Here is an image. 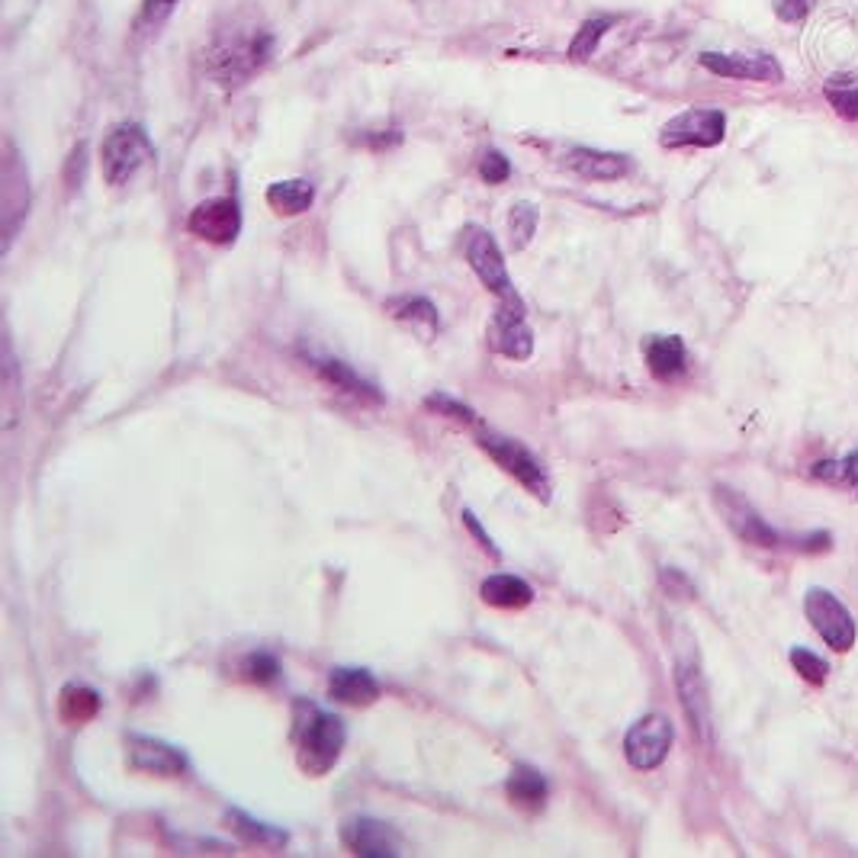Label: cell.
I'll return each mask as SVG.
<instances>
[{
  "mask_svg": "<svg viewBox=\"0 0 858 858\" xmlns=\"http://www.w3.org/2000/svg\"><path fill=\"white\" fill-rule=\"evenodd\" d=\"M244 678H251V682H258V685H267V682H274L277 675H281V663L271 656V653H251L248 660H244Z\"/></svg>",
  "mask_w": 858,
  "mask_h": 858,
  "instance_id": "33",
  "label": "cell"
},
{
  "mask_svg": "<svg viewBox=\"0 0 858 858\" xmlns=\"http://www.w3.org/2000/svg\"><path fill=\"white\" fill-rule=\"evenodd\" d=\"M508 798L518 804V808H525V811H540L544 804H547V778L537 771V768H527V765H518L512 775H508Z\"/></svg>",
  "mask_w": 858,
  "mask_h": 858,
  "instance_id": "21",
  "label": "cell"
},
{
  "mask_svg": "<svg viewBox=\"0 0 858 858\" xmlns=\"http://www.w3.org/2000/svg\"><path fill=\"white\" fill-rule=\"evenodd\" d=\"M392 312H396L399 322L412 325L415 332H422L425 338H431L441 329V316H437V309L431 306L428 299H402V302L392 306Z\"/></svg>",
  "mask_w": 858,
  "mask_h": 858,
  "instance_id": "28",
  "label": "cell"
},
{
  "mask_svg": "<svg viewBox=\"0 0 858 858\" xmlns=\"http://www.w3.org/2000/svg\"><path fill=\"white\" fill-rule=\"evenodd\" d=\"M312 199H316V187H312V181H302V178H296V181H277V184L267 187V203H271V209L281 213V216H299V213H306V209L312 206Z\"/></svg>",
  "mask_w": 858,
  "mask_h": 858,
  "instance_id": "23",
  "label": "cell"
},
{
  "mask_svg": "<svg viewBox=\"0 0 858 858\" xmlns=\"http://www.w3.org/2000/svg\"><path fill=\"white\" fill-rule=\"evenodd\" d=\"M813 7H816V0H775V13L785 23H804Z\"/></svg>",
  "mask_w": 858,
  "mask_h": 858,
  "instance_id": "35",
  "label": "cell"
},
{
  "mask_svg": "<svg viewBox=\"0 0 858 858\" xmlns=\"http://www.w3.org/2000/svg\"><path fill=\"white\" fill-rule=\"evenodd\" d=\"M274 52V36L258 16H229V23L216 26L206 48L199 52L203 75L222 88H239L251 81Z\"/></svg>",
  "mask_w": 858,
  "mask_h": 858,
  "instance_id": "1",
  "label": "cell"
},
{
  "mask_svg": "<svg viewBox=\"0 0 858 858\" xmlns=\"http://www.w3.org/2000/svg\"><path fill=\"white\" fill-rule=\"evenodd\" d=\"M804 615L811 620V627L820 633V640L839 653L853 650L856 647L858 627L853 611L830 592V588H820L813 585L804 595Z\"/></svg>",
  "mask_w": 858,
  "mask_h": 858,
  "instance_id": "7",
  "label": "cell"
},
{
  "mask_svg": "<svg viewBox=\"0 0 858 858\" xmlns=\"http://www.w3.org/2000/svg\"><path fill=\"white\" fill-rule=\"evenodd\" d=\"M479 178L485 184H505L512 178V164L502 151H485L482 161H479Z\"/></svg>",
  "mask_w": 858,
  "mask_h": 858,
  "instance_id": "34",
  "label": "cell"
},
{
  "mask_svg": "<svg viewBox=\"0 0 858 858\" xmlns=\"http://www.w3.org/2000/svg\"><path fill=\"white\" fill-rule=\"evenodd\" d=\"M344 846L361 858H396L402 856V839L399 833L374 816H354L341 830Z\"/></svg>",
  "mask_w": 858,
  "mask_h": 858,
  "instance_id": "12",
  "label": "cell"
},
{
  "mask_svg": "<svg viewBox=\"0 0 858 858\" xmlns=\"http://www.w3.org/2000/svg\"><path fill=\"white\" fill-rule=\"evenodd\" d=\"M672 740H675V730L663 714H650L643 720H637L627 736H624V756L627 763L640 771H650V768H660L666 763L668 750H672Z\"/></svg>",
  "mask_w": 858,
  "mask_h": 858,
  "instance_id": "9",
  "label": "cell"
},
{
  "mask_svg": "<svg viewBox=\"0 0 858 858\" xmlns=\"http://www.w3.org/2000/svg\"><path fill=\"white\" fill-rule=\"evenodd\" d=\"M479 447H482L508 477L518 479L530 495H537V499H544V502L550 499V477H547L544 464L527 450L525 444H518V441H512V437H502V434H495V431H482V434H479Z\"/></svg>",
  "mask_w": 858,
  "mask_h": 858,
  "instance_id": "6",
  "label": "cell"
},
{
  "mask_svg": "<svg viewBox=\"0 0 858 858\" xmlns=\"http://www.w3.org/2000/svg\"><path fill=\"white\" fill-rule=\"evenodd\" d=\"M823 94H826L830 106H833L843 119H858V81L853 75H833V78H826Z\"/></svg>",
  "mask_w": 858,
  "mask_h": 858,
  "instance_id": "27",
  "label": "cell"
},
{
  "mask_svg": "<svg viewBox=\"0 0 858 858\" xmlns=\"http://www.w3.org/2000/svg\"><path fill=\"white\" fill-rule=\"evenodd\" d=\"M611 26H615V16H595V20H585L570 43L572 61H588V58L598 52L602 39H605V33H608Z\"/></svg>",
  "mask_w": 858,
  "mask_h": 858,
  "instance_id": "26",
  "label": "cell"
},
{
  "mask_svg": "<svg viewBox=\"0 0 858 858\" xmlns=\"http://www.w3.org/2000/svg\"><path fill=\"white\" fill-rule=\"evenodd\" d=\"M482 602L492 608H527L534 602V588L527 585L525 579L512 575V572H495L482 582L479 588Z\"/></svg>",
  "mask_w": 858,
  "mask_h": 858,
  "instance_id": "20",
  "label": "cell"
},
{
  "mask_svg": "<svg viewBox=\"0 0 858 858\" xmlns=\"http://www.w3.org/2000/svg\"><path fill=\"white\" fill-rule=\"evenodd\" d=\"M489 344L499 354H505L508 361H527L534 351V334L527 329V309L495 306V316L489 322Z\"/></svg>",
  "mask_w": 858,
  "mask_h": 858,
  "instance_id": "14",
  "label": "cell"
},
{
  "mask_svg": "<svg viewBox=\"0 0 858 858\" xmlns=\"http://www.w3.org/2000/svg\"><path fill=\"white\" fill-rule=\"evenodd\" d=\"M567 168L585 181H620L630 171V158L602 148H570Z\"/></svg>",
  "mask_w": 858,
  "mask_h": 858,
  "instance_id": "16",
  "label": "cell"
},
{
  "mask_svg": "<svg viewBox=\"0 0 858 858\" xmlns=\"http://www.w3.org/2000/svg\"><path fill=\"white\" fill-rule=\"evenodd\" d=\"M174 3H178V0H145L142 3V26L158 30V26H161V23L171 16Z\"/></svg>",
  "mask_w": 858,
  "mask_h": 858,
  "instance_id": "36",
  "label": "cell"
},
{
  "mask_svg": "<svg viewBox=\"0 0 858 858\" xmlns=\"http://www.w3.org/2000/svg\"><path fill=\"white\" fill-rule=\"evenodd\" d=\"M3 236H7V244L13 241L16 229H20V219L30 213V187H26V171L20 168L16 158L7 161V171H3Z\"/></svg>",
  "mask_w": 858,
  "mask_h": 858,
  "instance_id": "19",
  "label": "cell"
},
{
  "mask_svg": "<svg viewBox=\"0 0 858 858\" xmlns=\"http://www.w3.org/2000/svg\"><path fill=\"white\" fill-rule=\"evenodd\" d=\"M508 229H512V244L515 251H522L530 244L534 232H537V209L530 203H515L508 213Z\"/></svg>",
  "mask_w": 858,
  "mask_h": 858,
  "instance_id": "30",
  "label": "cell"
},
{
  "mask_svg": "<svg viewBox=\"0 0 858 858\" xmlns=\"http://www.w3.org/2000/svg\"><path fill=\"white\" fill-rule=\"evenodd\" d=\"M675 685H678L682 708H685V717H688L691 730L698 733L701 743H711V740H714L711 698H708V685H705L701 668L695 666V663H678V666H675Z\"/></svg>",
  "mask_w": 858,
  "mask_h": 858,
  "instance_id": "13",
  "label": "cell"
},
{
  "mask_svg": "<svg viewBox=\"0 0 858 858\" xmlns=\"http://www.w3.org/2000/svg\"><path fill=\"white\" fill-rule=\"evenodd\" d=\"M714 499L720 515H723V522L730 525V530H733L740 540L753 544V547H768V550H775V547L826 550V547L833 544L830 534H823V530H816V534H804V537H785V534H778V530L768 525L763 515H759V512H756V508H753V505H750L736 489L717 485Z\"/></svg>",
  "mask_w": 858,
  "mask_h": 858,
  "instance_id": "2",
  "label": "cell"
},
{
  "mask_svg": "<svg viewBox=\"0 0 858 858\" xmlns=\"http://www.w3.org/2000/svg\"><path fill=\"white\" fill-rule=\"evenodd\" d=\"M647 367L656 380H675L688 367V351L678 334H653L643 341Z\"/></svg>",
  "mask_w": 858,
  "mask_h": 858,
  "instance_id": "18",
  "label": "cell"
},
{
  "mask_svg": "<svg viewBox=\"0 0 858 858\" xmlns=\"http://www.w3.org/2000/svg\"><path fill=\"white\" fill-rule=\"evenodd\" d=\"M791 666H794V672H798L804 682H811V685H823L826 675H830L826 660L816 656V653H811L808 647H794V650H791Z\"/></svg>",
  "mask_w": 858,
  "mask_h": 858,
  "instance_id": "31",
  "label": "cell"
},
{
  "mask_svg": "<svg viewBox=\"0 0 858 858\" xmlns=\"http://www.w3.org/2000/svg\"><path fill=\"white\" fill-rule=\"evenodd\" d=\"M151 161H155V145L139 123H119L100 145V168L110 187L129 184Z\"/></svg>",
  "mask_w": 858,
  "mask_h": 858,
  "instance_id": "3",
  "label": "cell"
},
{
  "mask_svg": "<svg viewBox=\"0 0 858 858\" xmlns=\"http://www.w3.org/2000/svg\"><path fill=\"white\" fill-rule=\"evenodd\" d=\"M329 695H332L334 701H341V705L364 708V705H374V701L380 698V682H377L367 668H332V675H329Z\"/></svg>",
  "mask_w": 858,
  "mask_h": 858,
  "instance_id": "17",
  "label": "cell"
},
{
  "mask_svg": "<svg viewBox=\"0 0 858 858\" xmlns=\"http://www.w3.org/2000/svg\"><path fill=\"white\" fill-rule=\"evenodd\" d=\"M464 251H467V261H470L473 274L482 281V286L492 296H499L502 309H525V299L508 277L502 248H499V241L492 239V232H485L482 226H467L464 229Z\"/></svg>",
  "mask_w": 858,
  "mask_h": 858,
  "instance_id": "4",
  "label": "cell"
},
{
  "mask_svg": "<svg viewBox=\"0 0 858 858\" xmlns=\"http://www.w3.org/2000/svg\"><path fill=\"white\" fill-rule=\"evenodd\" d=\"M425 405L434 409L437 415H447V419H457V422H467V425H473L477 422V412L470 409V405H464V402H457L454 396H447V392H434L425 399Z\"/></svg>",
  "mask_w": 858,
  "mask_h": 858,
  "instance_id": "32",
  "label": "cell"
},
{
  "mask_svg": "<svg viewBox=\"0 0 858 858\" xmlns=\"http://www.w3.org/2000/svg\"><path fill=\"white\" fill-rule=\"evenodd\" d=\"M129 765L136 771L161 775V778H178L191 768L187 756L178 746L155 736H129Z\"/></svg>",
  "mask_w": 858,
  "mask_h": 858,
  "instance_id": "15",
  "label": "cell"
},
{
  "mask_svg": "<svg viewBox=\"0 0 858 858\" xmlns=\"http://www.w3.org/2000/svg\"><path fill=\"white\" fill-rule=\"evenodd\" d=\"M813 477L823 482H836V485H849L853 492H858V450H853L843 460H823L813 467Z\"/></svg>",
  "mask_w": 858,
  "mask_h": 858,
  "instance_id": "29",
  "label": "cell"
},
{
  "mask_svg": "<svg viewBox=\"0 0 858 858\" xmlns=\"http://www.w3.org/2000/svg\"><path fill=\"white\" fill-rule=\"evenodd\" d=\"M196 239L209 241V244H236L241 236V206L236 196H216L199 203L187 219Z\"/></svg>",
  "mask_w": 858,
  "mask_h": 858,
  "instance_id": "10",
  "label": "cell"
},
{
  "mask_svg": "<svg viewBox=\"0 0 858 858\" xmlns=\"http://www.w3.org/2000/svg\"><path fill=\"white\" fill-rule=\"evenodd\" d=\"M316 370L332 382L334 389H344L357 399H367V402H382V392L374 386V382L361 380L344 361H332V357H316Z\"/></svg>",
  "mask_w": 858,
  "mask_h": 858,
  "instance_id": "22",
  "label": "cell"
},
{
  "mask_svg": "<svg viewBox=\"0 0 858 858\" xmlns=\"http://www.w3.org/2000/svg\"><path fill=\"white\" fill-rule=\"evenodd\" d=\"M464 525H467V527H470V530H473V537H477L479 547H482V550H489V553H492V557H502V550H499V547H495V544H492V537H489V534H485V530H482V525H479L477 515H473V512H464Z\"/></svg>",
  "mask_w": 858,
  "mask_h": 858,
  "instance_id": "37",
  "label": "cell"
},
{
  "mask_svg": "<svg viewBox=\"0 0 858 858\" xmlns=\"http://www.w3.org/2000/svg\"><path fill=\"white\" fill-rule=\"evenodd\" d=\"M100 714V695L88 685H68L61 691V717L71 723H88Z\"/></svg>",
  "mask_w": 858,
  "mask_h": 858,
  "instance_id": "25",
  "label": "cell"
},
{
  "mask_svg": "<svg viewBox=\"0 0 858 858\" xmlns=\"http://www.w3.org/2000/svg\"><path fill=\"white\" fill-rule=\"evenodd\" d=\"M344 720L329 711H309L299 727V768L312 778H322L334 768L344 750Z\"/></svg>",
  "mask_w": 858,
  "mask_h": 858,
  "instance_id": "5",
  "label": "cell"
},
{
  "mask_svg": "<svg viewBox=\"0 0 858 858\" xmlns=\"http://www.w3.org/2000/svg\"><path fill=\"white\" fill-rule=\"evenodd\" d=\"M723 136H727L723 110L695 106V110H685L675 119H668L663 133H660V142H663V148H685V145L714 148V145L723 142Z\"/></svg>",
  "mask_w": 858,
  "mask_h": 858,
  "instance_id": "8",
  "label": "cell"
},
{
  "mask_svg": "<svg viewBox=\"0 0 858 858\" xmlns=\"http://www.w3.org/2000/svg\"><path fill=\"white\" fill-rule=\"evenodd\" d=\"M711 75L730 78V81H759V84H775L785 78L781 65L775 55L756 52V55H723V52H701L698 58Z\"/></svg>",
  "mask_w": 858,
  "mask_h": 858,
  "instance_id": "11",
  "label": "cell"
},
{
  "mask_svg": "<svg viewBox=\"0 0 858 858\" xmlns=\"http://www.w3.org/2000/svg\"><path fill=\"white\" fill-rule=\"evenodd\" d=\"M229 823H232V830L239 833L241 839H248V843H254V846H264V849H281V846H286L284 830L267 826V823H258V820H251L248 813L229 811Z\"/></svg>",
  "mask_w": 858,
  "mask_h": 858,
  "instance_id": "24",
  "label": "cell"
}]
</instances>
